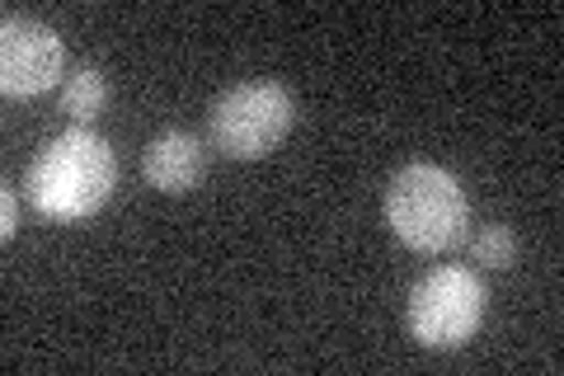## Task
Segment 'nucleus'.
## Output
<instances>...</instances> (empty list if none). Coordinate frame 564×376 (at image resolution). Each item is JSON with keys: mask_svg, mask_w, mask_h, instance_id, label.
Segmentation results:
<instances>
[{"mask_svg": "<svg viewBox=\"0 0 564 376\" xmlns=\"http://www.w3.org/2000/svg\"><path fill=\"white\" fill-rule=\"evenodd\" d=\"M118 184V155L104 137L70 128L52 137L47 147L33 155L24 174L29 203L52 222H85L113 198Z\"/></svg>", "mask_w": 564, "mask_h": 376, "instance_id": "1", "label": "nucleus"}, {"mask_svg": "<svg viewBox=\"0 0 564 376\" xmlns=\"http://www.w3.org/2000/svg\"><path fill=\"white\" fill-rule=\"evenodd\" d=\"M386 226L395 230L400 245L419 249V255H443V249L466 240L470 203L456 174L429 160H414L391 174L386 184Z\"/></svg>", "mask_w": 564, "mask_h": 376, "instance_id": "2", "label": "nucleus"}, {"mask_svg": "<svg viewBox=\"0 0 564 376\" xmlns=\"http://www.w3.org/2000/svg\"><path fill=\"white\" fill-rule=\"evenodd\" d=\"M296 122V104L288 85L278 80H245L231 85L226 95L212 104L207 114V141L212 151L226 160H263Z\"/></svg>", "mask_w": 564, "mask_h": 376, "instance_id": "3", "label": "nucleus"}, {"mask_svg": "<svg viewBox=\"0 0 564 376\" xmlns=\"http://www.w3.org/2000/svg\"><path fill=\"white\" fill-rule=\"evenodd\" d=\"M489 292L480 273H470L462 264H443L433 273L414 282L410 301H404V325L423 348H462L485 325Z\"/></svg>", "mask_w": 564, "mask_h": 376, "instance_id": "4", "label": "nucleus"}, {"mask_svg": "<svg viewBox=\"0 0 564 376\" xmlns=\"http://www.w3.org/2000/svg\"><path fill=\"white\" fill-rule=\"evenodd\" d=\"M57 80H66V47L57 29H47L43 20L6 14V24H0V89L10 99H29Z\"/></svg>", "mask_w": 564, "mask_h": 376, "instance_id": "5", "label": "nucleus"}, {"mask_svg": "<svg viewBox=\"0 0 564 376\" xmlns=\"http://www.w3.org/2000/svg\"><path fill=\"white\" fill-rule=\"evenodd\" d=\"M203 165H207V147L193 132H180V128L151 137L147 151H141V179H147L151 189L170 193V198H180V193H188L198 184Z\"/></svg>", "mask_w": 564, "mask_h": 376, "instance_id": "6", "label": "nucleus"}, {"mask_svg": "<svg viewBox=\"0 0 564 376\" xmlns=\"http://www.w3.org/2000/svg\"><path fill=\"white\" fill-rule=\"evenodd\" d=\"M57 99H62V114H66L70 122H95L104 109H109V76H104L99 66H76V71H66Z\"/></svg>", "mask_w": 564, "mask_h": 376, "instance_id": "7", "label": "nucleus"}, {"mask_svg": "<svg viewBox=\"0 0 564 376\" xmlns=\"http://www.w3.org/2000/svg\"><path fill=\"white\" fill-rule=\"evenodd\" d=\"M470 255L485 268H513L518 264V236L508 226H480L470 236Z\"/></svg>", "mask_w": 564, "mask_h": 376, "instance_id": "8", "label": "nucleus"}, {"mask_svg": "<svg viewBox=\"0 0 564 376\" xmlns=\"http://www.w3.org/2000/svg\"><path fill=\"white\" fill-rule=\"evenodd\" d=\"M14 189L10 184H0V240H14Z\"/></svg>", "mask_w": 564, "mask_h": 376, "instance_id": "9", "label": "nucleus"}]
</instances>
